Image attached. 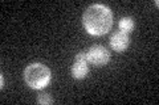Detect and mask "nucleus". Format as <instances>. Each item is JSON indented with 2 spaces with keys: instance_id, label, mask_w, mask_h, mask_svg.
<instances>
[{
  "instance_id": "nucleus-1",
  "label": "nucleus",
  "mask_w": 159,
  "mask_h": 105,
  "mask_svg": "<svg viewBox=\"0 0 159 105\" xmlns=\"http://www.w3.org/2000/svg\"><path fill=\"white\" fill-rule=\"evenodd\" d=\"M82 24L92 36H103L113 26V13L103 4H93L84 12Z\"/></svg>"
},
{
  "instance_id": "nucleus-2",
  "label": "nucleus",
  "mask_w": 159,
  "mask_h": 105,
  "mask_svg": "<svg viewBox=\"0 0 159 105\" xmlns=\"http://www.w3.org/2000/svg\"><path fill=\"white\" fill-rule=\"evenodd\" d=\"M24 80L33 89H43L51 82V70L43 63H32L24 70Z\"/></svg>"
},
{
  "instance_id": "nucleus-3",
  "label": "nucleus",
  "mask_w": 159,
  "mask_h": 105,
  "mask_svg": "<svg viewBox=\"0 0 159 105\" xmlns=\"http://www.w3.org/2000/svg\"><path fill=\"white\" fill-rule=\"evenodd\" d=\"M88 62L94 64V66H105L110 59V53L107 49L101 45H94L86 51Z\"/></svg>"
},
{
  "instance_id": "nucleus-4",
  "label": "nucleus",
  "mask_w": 159,
  "mask_h": 105,
  "mask_svg": "<svg viewBox=\"0 0 159 105\" xmlns=\"http://www.w3.org/2000/svg\"><path fill=\"white\" fill-rule=\"evenodd\" d=\"M88 58H86V53H78L76 58H74V62L72 64L70 68V74L74 79L77 80H81V79L86 78V75L89 72V67H88Z\"/></svg>"
},
{
  "instance_id": "nucleus-5",
  "label": "nucleus",
  "mask_w": 159,
  "mask_h": 105,
  "mask_svg": "<svg viewBox=\"0 0 159 105\" xmlns=\"http://www.w3.org/2000/svg\"><path fill=\"white\" fill-rule=\"evenodd\" d=\"M130 45V37L129 34L122 32V30H118L114 32L110 37V46L114 51H118V53H122L129 47Z\"/></svg>"
},
{
  "instance_id": "nucleus-6",
  "label": "nucleus",
  "mask_w": 159,
  "mask_h": 105,
  "mask_svg": "<svg viewBox=\"0 0 159 105\" xmlns=\"http://www.w3.org/2000/svg\"><path fill=\"white\" fill-rule=\"evenodd\" d=\"M118 26H119V30L129 34L134 29V20L131 17H123L121 21H119Z\"/></svg>"
},
{
  "instance_id": "nucleus-7",
  "label": "nucleus",
  "mask_w": 159,
  "mask_h": 105,
  "mask_svg": "<svg viewBox=\"0 0 159 105\" xmlns=\"http://www.w3.org/2000/svg\"><path fill=\"white\" fill-rule=\"evenodd\" d=\"M37 103L43 104V105H51L53 103V99L51 95H48V93H40L37 97Z\"/></svg>"
}]
</instances>
